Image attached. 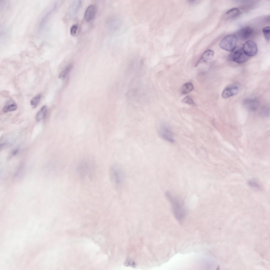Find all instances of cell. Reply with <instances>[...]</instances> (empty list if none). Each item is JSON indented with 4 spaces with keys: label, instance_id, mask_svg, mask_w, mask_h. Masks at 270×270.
Segmentation results:
<instances>
[{
    "label": "cell",
    "instance_id": "cell-2",
    "mask_svg": "<svg viewBox=\"0 0 270 270\" xmlns=\"http://www.w3.org/2000/svg\"><path fill=\"white\" fill-rule=\"evenodd\" d=\"M110 178L112 182L116 185H119L122 182L124 178V171L122 167L118 165L112 166L110 170Z\"/></svg>",
    "mask_w": 270,
    "mask_h": 270
},
{
    "label": "cell",
    "instance_id": "cell-10",
    "mask_svg": "<svg viewBox=\"0 0 270 270\" xmlns=\"http://www.w3.org/2000/svg\"><path fill=\"white\" fill-rule=\"evenodd\" d=\"M253 33V29L247 27L241 29L238 32V36L241 38L246 40Z\"/></svg>",
    "mask_w": 270,
    "mask_h": 270
},
{
    "label": "cell",
    "instance_id": "cell-8",
    "mask_svg": "<svg viewBox=\"0 0 270 270\" xmlns=\"http://www.w3.org/2000/svg\"><path fill=\"white\" fill-rule=\"evenodd\" d=\"M239 88L237 86H231L225 88L222 93V96L224 98L236 94L239 91Z\"/></svg>",
    "mask_w": 270,
    "mask_h": 270
},
{
    "label": "cell",
    "instance_id": "cell-21",
    "mask_svg": "<svg viewBox=\"0 0 270 270\" xmlns=\"http://www.w3.org/2000/svg\"><path fill=\"white\" fill-rule=\"evenodd\" d=\"M124 265L127 266H131L133 267L135 266V263L130 259H127L125 262Z\"/></svg>",
    "mask_w": 270,
    "mask_h": 270
},
{
    "label": "cell",
    "instance_id": "cell-18",
    "mask_svg": "<svg viewBox=\"0 0 270 270\" xmlns=\"http://www.w3.org/2000/svg\"><path fill=\"white\" fill-rule=\"evenodd\" d=\"M182 102L193 106H195L196 104L194 102L192 98L190 96L185 97L182 100Z\"/></svg>",
    "mask_w": 270,
    "mask_h": 270
},
{
    "label": "cell",
    "instance_id": "cell-23",
    "mask_svg": "<svg viewBox=\"0 0 270 270\" xmlns=\"http://www.w3.org/2000/svg\"><path fill=\"white\" fill-rule=\"evenodd\" d=\"M18 151V149H16L14 150L12 152V154L13 155H15L17 153Z\"/></svg>",
    "mask_w": 270,
    "mask_h": 270
},
{
    "label": "cell",
    "instance_id": "cell-15",
    "mask_svg": "<svg viewBox=\"0 0 270 270\" xmlns=\"http://www.w3.org/2000/svg\"><path fill=\"white\" fill-rule=\"evenodd\" d=\"M73 67L71 64H70L67 66L65 69L60 74L59 77L61 79H65L70 72Z\"/></svg>",
    "mask_w": 270,
    "mask_h": 270
},
{
    "label": "cell",
    "instance_id": "cell-5",
    "mask_svg": "<svg viewBox=\"0 0 270 270\" xmlns=\"http://www.w3.org/2000/svg\"><path fill=\"white\" fill-rule=\"evenodd\" d=\"M242 49L244 54L248 57L254 56L257 51L256 44L252 40L247 41L243 45Z\"/></svg>",
    "mask_w": 270,
    "mask_h": 270
},
{
    "label": "cell",
    "instance_id": "cell-22",
    "mask_svg": "<svg viewBox=\"0 0 270 270\" xmlns=\"http://www.w3.org/2000/svg\"><path fill=\"white\" fill-rule=\"evenodd\" d=\"M78 28V26L76 25H73L71 27L70 31V33L71 35L74 36L75 35Z\"/></svg>",
    "mask_w": 270,
    "mask_h": 270
},
{
    "label": "cell",
    "instance_id": "cell-13",
    "mask_svg": "<svg viewBox=\"0 0 270 270\" xmlns=\"http://www.w3.org/2000/svg\"><path fill=\"white\" fill-rule=\"evenodd\" d=\"M47 111V108L46 105L42 107L36 114V119L37 121L39 122L43 119L46 115Z\"/></svg>",
    "mask_w": 270,
    "mask_h": 270
},
{
    "label": "cell",
    "instance_id": "cell-9",
    "mask_svg": "<svg viewBox=\"0 0 270 270\" xmlns=\"http://www.w3.org/2000/svg\"><path fill=\"white\" fill-rule=\"evenodd\" d=\"M97 11V7L94 4H91L88 7L85 12V17L86 20L89 21L94 17Z\"/></svg>",
    "mask_w": 270,
    "mask_h": 270
},
{
    "label": "cell",
    "instance_id": "cell-14",
    "mask_svg": "<svg viewBox=\"0 0 270 270\" xmlns=\"http://www.w3.org/2000/svg\"><path fill=\"white\" fill-rule=\"evenodd\" d=\"M194 89L192 84L190 83H187L184 84L182 86L181 89V92L182 94H187L192 91Z\"/></svg>",
    "mask_w": 270,
    "mask_h": 270
},
{
    "label": "cell",
    "instance_id": "cell-6",
    "mask_svg": "<svg viewBox=\"0 0 270 270\" xmlns=\"http://www.w3.org/2000/svg\"><path fill=\"white\" fill-rule=\"evenodd\" d=\"M233 51L232 59L234 61L238 63H244L248 59L249 57L244 54L240 47H236Z\"/></svg>",
    "mask_w": 270,
    "mask_h": 270
},
{
    "label": "cell",
    "instance_id": "cell-4",
    "mask_svg": "<svg viewBox=\"0 0 270 270\" xmlns=\"http://www.w3.org/2000/svg\"><path fill=\"white\" fill-rule=\"evenodd\" d=\"M159 136L165 140L171 142L174 141L173 134L169 126L165 123H162L159 126L158 130Z\"/></svg>",
    "mask_w": 270,
    "mask_h": 270
},
{
    "label": "cell",
    "instance_id": "cell-19",
    "mask_svg": "<svg viewBox=\"0 0 270 270\" xmlns=\"http://www.w3.org/2000/svg\"><path fill=\"white\" fill-rule=\"evenodd\" d=\"M263 32L264 37L266 40L269 41L270 40V27L267 26L263 28Z\"/></svg>",
    "mask_w": 270,
    "mask_h": 270
},
{
    "label": "cell",
    "instance_id": "cell-12",
    "mask_svg": "<svg viewBox=\"0 0 270 270\" xmlns=\"http://www.w3.org/2000/svg\"><path fill=\"white\" fill-rule=\"evenodd\" d=\"M246 107L251 110H255L258 107V103L255 100L248 99L244 102Z\"/></svg>",
    "mask_w": 270,
    "mask_h": 270
},
{
    "label": "cell",
    "instance_id": "cell-17",
    "mask_svg": "<svg viewBox=\"0 0 270 270\" xmlns=\"http://www.w3.org/2000/svg\"><path fill=\"white\" fill-rule=\"evenodd\" d=\"M41 97V95L39 94L32 98L30 101L31 105L34 108L36 107L38 105Z\"/></svg>",
    "mask_w": 270,
    "mask_h": 270
},
{
    "label": "cell",
    "instance_id": "cell-11",
    "mask_svg": "<svg viewBox=\"0 0 270 270\" xmlns=\"http://www.w3.org/2000/svg\"><path fill=\"white\" fill-rule=\"evenodd\" d=\"M17 106L15 102L12 100H7L4 104L3 110L4 112H12L15 110L17 108Z\"/></svg>",
    "mask_w": 270,
    "mask_h": 270
},
{
    "label": "cell",
    "instance_id": "cell-20",
    "mask_svg": "<svg viewBox=\"0 0 270 270\" xmlns=\"http://www.w3.org/2000/svg\"><path fill=\"white\" fill-rule=\"evenodd\" d=\"M249 185L251 187L257 189H259L260 188V185L255 180H251L248 182Z\"/></svg>",
    "mask_w": 270,
    "mask_h": 270
},
{
    "label": "cell",
    "instance_id": "cell-7",
    "mask_svg": "<svg viewBox=\"0 0 270 270\" xmlns=\"http://www.w3.org/2000/svg\"><path fill=\"white\" fill-rule=\"evenodd\" d=\"M214 55V52L212 50H209L206 51L202 54L200 59L196 64L197 66L201 63H207L211 61Z\"/></svg>",
    "mask_w": 270,
    "mask_h": 270
},
{
    "label": "cell",
    "instance_id": "cell-3",
    "mask_svg": "<svg viewBox=\"0 0 270 270\" xmlns=\"http://www.w3.org/2000/svg\"><path fill=\"white\" fill-rule=\"evenodd\" d=\"M237 41V37L234 35H229L224 37L219 44L222 49L229 51H233L235 48Z\"/></svg>",
    "mask_w": 270,
    "mask_h": 270
},
{
    "label": "cell",
    "instance_id": "cell-16",
    "mask_svg": "<svg viewBox=\"0 0 270 270\" xmlns=\"http://www.w3.org/2000/svg\"><path fill=\"white\" fill-rule=\"evenodd\" d=\"M240 11L238 8H234L226 12V14L230 18H234L239 15Z\"/></svg>",
    "mask_w": 270,
    "mask_h": 270
},
{
    "label": "cell",
    "instance_id": "cell-1",
    "mask_svg": "<svg viewBox=\"0 0 270 270\" xmlns=\"http://www.w3.org/2000/svg\"><path fill=\"white\" fill-rule=\"evenodd\" d=\"M165 195L171 203L172 211L175 217L179 220L183 219L185 216L186 211L182 201L172 195L169 191H166Z\"/></svg>",
    "mask_w": 270,
    "mask_h": 270
}]
</instances>
